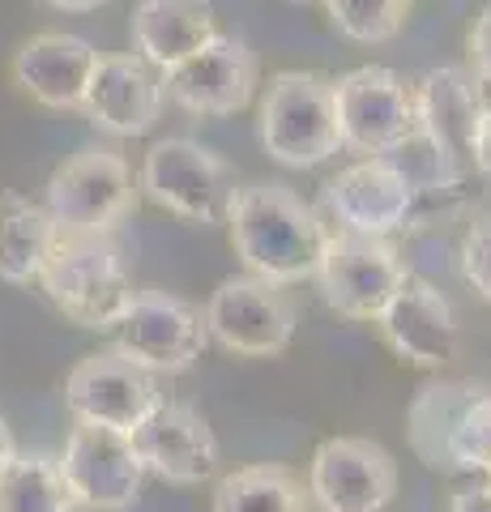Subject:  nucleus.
<instances>
[{"label":"nucleus","mask_w":491,"mask_h":512,"mask_svg":"<svg viewBox=\"0 0 491 512\" xmlns=\"http://www.w3.org/2000/svg\"><path fill=\"white\" fill-rule=\"evenodd\" d=\"M483 103V82L462 64L432 69L415 86V133L385 158L402 167L419 197L423 192L462 188L466 171L474 167L470 141L474 124L483 116Z\"/></svg>","instance_id":"nucleus-1"},{"label":"nucleus","mask_w":491,"mask_h":512,"mask_svg":"<svg viewBox=\"0 0 491 512\" xmlns=\"http://www.w3.org/2000/svg\"><path fill=\"white\" fill-rule=\"evenodd\" d=\"M223 222L231 231V248L244 261L248 274L278 286L312 278L329 235L321 214L304 205L299 192L274 180L235 188Z\"/></svg>","instance_id":"nucleus-2"},{"label":"nucleus","mask_w":491,"mask_h":512,"mask_svg":"<svg viewBox=\"0 0 491 512\" xmlns=\"http://www.w3.org/2000/svg\"><path fill=\"white\" fill-rule=\"evenodd\" d=\"M35 282L73 325L94 329V333L112 329V320L133 295L129 269H124L120 244L112 235L60 231V227H56L52 252L43 256V269Z\"/></svg>","instance_id":"nucleus-3"},{"label":"nucleus","mask_w":491,"mask_h":512,"mask_svg":"<svg viewBox=\"0 0 491 512\" xmlns=\"http://www.w3.org/2000/svg\"><path fill=\"white\" fill-rule=\"evenodd\" d=\"M261 146L282 167H321L342 150L334 82L321 73H278L261 99Z\"/></svg>","instance_id":"nucleus-4"},{"label":"nucleus","mask_w":491,"mask_h":512,"mask_svg":"<svg viewBox=\"0 0 491 512\" xmlns=\"http://www.w3.org/2000/svg\"><path fill=\"white\" fill-rule=\"evenodd\" d=\"M112 350L154 376H176L188 372L210 346V329H205V312L184 303L167 291H133L129 303L107 329Z\"/></svg>","instance_id":"nucleus-5"},{"label":"nucleus","mask_w":491,"mask_h":512,"mask_svg":"<svg viewBox=\"0 0 491 512\" xmlns=\"http://www.w3.org/2000/svg\"><path fill=\"white\" fill-rule=\"evenodd\" d=\"M316 286L325 303L346 320H376L393 291L410 278L402 252L385 235L359 231H329L321 261H316Z\"/></svg>","instance_id":"nucleus-6"},{"label":"nucleus","mask_w":491,"mask_h":512,"mask_svg":"<svg viewBox=\"0 0 491 512\" xmlns=\"http://www.w3.org/2000/svg\"><path fill=\"white\" fill-rule=\"evenodd\" d=\"M43 205L60 231L112 235L137 210L133 171L116 150L86 146L52 171Z\"/></svg>","instance_id":"nucleus-7"},{"label":"nucleus","mask_w":491,"mask_h":512,"mask_svg":"<svg viewBox=\"0 0 491 512\" xmlns=\"http://www.w3.org/2000/svg\"><path fill=\"white\" fill-rule=\"evenodd\" d=\"M137 184L158 210L176 214L184 222H197V227L223 222L227 201L235 192L231 167L193 137H167L150 146Z\"/></svg>","instance_id":"nucleus-8"},{"label":"nucleus","mask_w":491,"mask_h":512,"mask_svg":"<svg viewBox=\"0 0 491 512\" xmlns=\"http://www.w3.org/2000/svg\"><path fill=\"white\" fill-rule=\"evenodd\" d=\"M205 329L231 355L269 359L282 355L295 338V303L278 282H265L244 269L218 282V291L205 303Z\"/></svg>","instance_id":"nucleus-9"},{"label":"nucleus","mask_w":491,"mask_h":512,"mask_svg":"<svg viewBox=\"0 0 491 512\" xmlns=\"http://www.w3.org/2000/svg\"><path fill=\"white\" fill-rule=\"evenodd\" d=\"M338 137L355 154H393L415 133V86L393 69L363 64L334 82Z\"/></svg>","instance_id":"nucleus-10"},{"label":"nucleus","mask_w":491,"mask_h":512,"mask_svg":"<svg viewBox=\"0 0 491 512\" xmlns=\"http://www.w3.org/2000/svg\"><path fill=\"white\" fill-rule=\"evenodd\" d=\"M321 210L329 214V222H334L338 231L393 239L398 231L415 227L419 192L393 158L372 154V158H363V163L338 171L334 180H325Z\"/></svg>","instance_id":"nucleus-11"},{"label":"nucleus","mask_w":491,"mask_h":512,"mask_svg":"<svg viewBox=\"0 0 491 512\" xmlns=\"http://www.w3.org/2000/svg\"><path fill=\"white\" fill-rule=\"evenodd\" d=\"M60 470L77 500L99 512L133 508L141 483H146V466L137 457L133 436L99 423H77L69 431L65 448H60Z\"/></svg>","instance_id":"nucleus-12"},{"label":"nucleus","mask_w":491,"mask_h":512,"mask_svg":"<svg viewBox=\"0 0 491 512\" xmlns=\"http://www.w3.org/2000/svg\"><path fill=\"white\" fill-rule=\"evenodd\" d=\"M308 491L325 512H385L398 495V461L363 436L321 440L308 466Z\"/></svg>","instance_id":"nucleus-13"},{"label":"nucleus","mask_w":491,"mask_h":512,"mask_svg":"<svg viewBox=\"0 0 491 512\" xmlns=\"http://www.w3.org/2000/svg\"><path fill=\"white\" fill-rule=\"evenodd\" d=\"M163 99L180 103L193 116H235L257 90V56L235 35H214L193 56L163 69Z\"/></svg>","instance_id":"nucleus-14"},{"label":"nucleus","mask_w":491,"mask_h":512,"mask_svg":"<svg viewBox=\"0 0 491 512\" xmlns=\"http://www.w3.org/2000/svg\"><path fill=\"white\" fill-rule=\"evenodd\" d=\"M158 402L163 393L154 384V372L124 359L120 350H94V355L77 359L65 376V406L77 423L133 431Z\"/></svg>","instance_id":"nucleus-15"},{"label":"nucleus","mask_w":491,"mask_h":512,"mask_svg":"<svg viewBox=\"0 0 491 512\" xmlns=\"http://www.w3.org/2000/svg\"><path fill=\"white\" fill-rule=\"evenodd\" d=\"M137 457L146 474L171 487H197L218 470V440L210 419L188 402H158L133 431Z\"/></svg>","instance_id":"nucleus-16"},{"label":"nucleus","mask_w":491,"mask_h":512,"mask_svg":"<svg viewBox=\"0 0 491 512\" xmlns=\"http://www.w3.org/2000/svg\"><path fill=\"white\" fill-rule=\"evenodd\" d=\"M385 346L410 367H445L457 350V320L453 303L432 282L410 274L393 299L372 320Z\"/></svg>","instance_id":"nucleus-17"},{"label":"nucleus","mask_w":491,"mask_h":512,"mask_svg":"<svg viewBox=\"0 0 491 512\" xmlns=\"http://www.w3.org/2000/svg\"><path fill=\"white\" fill-rule=\"evenodd\" d=\"M82 111L94 128L112 137H141L163 116V82L154 77V64H146L137 52L99 56Z\"/></svg>","instance_id":"nucleus-18"},{"label":"nucleus","mask_w":491,"mask_h":512,"mask_svg":"<svg viewBox=\"0 0 491 512\" xmlns=\"http://www.w3.org/2000/svg\"><path fill=\"white\" fill-rule=\"evenodd\" d=\"M94 64H99L94 43H86L82 35H65V30H43L13 52V82L43 107L82 111Z\"/></svg>","instance_id":"nucleus-19"},{"label":"nucleus","mask_w":491,"mask_h":512,"mask_svg":"<svg viewBox=\"0 0 491 512\" xmlns=\"http://www.w3.org/2000/svg\"><path fill=\"white\" fill-rule=\"evenodd\" d=\"M129 35L137 56L154 69H171L218 35L210 0H141L133 9Z\"/></svg>","instance_id":"nucleus-20"},{"label":"nucleus","mask_w":491,"mask_h":512,"mask_svg":"<svg viewBox=\"0 0 491 512\" xmlns=\"http://www.w3.org/2000/svg\"><path fill=\"white\" fill-rule=\"evenodd\" d=\"M483 384L474 380H427L406 406V444L427 470L449 474V436L462 410L479 397Z\"/></svg>","instance_id":"nucleus-21"},{"label":"nucleus","mask_w":491,"mask_h":512,"mask_svg":"<svg viewBox=\"0 0 491 512\" xmlns=\"http://www.w3.org/2000/svg\"><path fill=\"white\" fill-rule=\"evenodd\" d=\"M56 222L47 205L22 197L13 188H0V282L26 286L39 278L43 256L52 252Z\"/></svg>","instance_id":"nucleus-22"},{"label":"nucleus","mask_w":491,"mask_h":512,"mask_svg":"<svg viewBox=\"0 0 491 512\" xmlns=\"http://www.w3.org/2000/svg\"><path fill=\"white\" fill-rule=\"evenodd\" d=\"M214 512H312V491L291 466L252 461L218 478Z\"/></svg>","instance_id":"nucleus-23"},{"label":"nucleus","mask_w":491,"mask_h":512,"mask_svg":"<svg viewBox=\"0 0 491 512\" xmlns=\"http://www.w3.org/2000/svg\"><path fill=\"white\" fill-rule=\"evenodd\" d=\"M0 512H86V504L73 495L60 457L18 448L0 470Z\"/></svg>","instance_id":"nucleus-24"},{"label":"nucleus","mask_w":491,"mask_h":512,"mask_svg":"<svg viewBox=\"0 0 491 512\" xmlns=\"http://www.w3.org/2000/svg\"><path fill=\"white\" fill-rule=\"evenodd\" d=\"M334 30L355 43H389L410 18L415 0H321Z\"/></svg>","instance_id":"nucleus-25"},{"label":"nucleus","mask_w":491,"mask_h":512,"mask_svg":"<svg viewBox=\"0 0 491 512\" xmlns=\"http://www.w3.org/2000/svg\"><path fill=\"white\" fill-rule=\"evenodd\" d=\"M449 466L462 474L491 470V384H483L479 397L457 419L449 436Z\"/></svg>","instance_id":"nucleus-26"},{"label":"nucleus","mask_w":491,"mask_h":512,"mask_svg":"<svg viewBox=\"0 0 491 512\" xmlns=\"http://www.w3.org/2000/svg\"><path fill=\"white\" fill-rule=\"evenodd\" d=\"M462 274L474 295L491 303V218L470 222V231L462 235Z\"/></svg>","instance_id":"nucleus-27"},{"label":"nucleus","mask_w":491,"mask_h":512,"mask_svg":"<svg viewBox=\"0 0 491 512\" xmlns=\"http://www.w3.org/2000/svg\"><path fill=\"white\" fill-rule=\"evenodd\" d=\"M466 52H470V73L491 86V0L483 5L479 18H474V26H470Z\"/></svg>","instance_id":"nucleus-28"},{"label":"nucleus","mask_w":491,"mask_h":512,"mask_svg":"<svg viewBox=\"0 0 491 512\" xmlns=\"http://www.w3.org/2000/svg\"><path fill=\"white\" fill-rule=\"evenodd\" d=\"M470 158H474V171L491 180V103H483V116H479V124H474Z\"/></svg>","instance_id":"nucleus-29"},{"label":"nucleus","mask_w":491,"mask_h":512,"mask_svg":"<svg viewBox=\"0 0 491 512\" xmlns=\"http://www.w3.org/2000/svg\"><path fill=\"white\" fill-rule=\"evenodd\" d=\"M449 512H491V487H487V483H479V487H462V491H453Z\"/></svg>","instance_id":"nucleus-30"},{"label":"nucleus","mask_w":491,"mask_h":512,"mask_svg":"<svg viewBox=\"0 0 491 512\" xmlns=\"http://www.w3.org/2000/svg\"><path fill=\"white\" fill-rule=\"evenodd\" d=\"M43 5L65 9V13H94V9H103L107 0H43Z\"/></svg>","instance_id":"nucleus-31"},{"label":"nucleus","mask_w":491,"mask_h":512,"mask_svg":"<svg viewBox=\"0 0 491 512\" xmlns=\"http://www.w3.org/2000/svg\"><path fill=\"white\" fill-rule=\"evenodd\" d=\"M13 453H18V444H13V431H9V423H5V414H0V470L13 461Z\"/></svg>","instance_id":"nucleus-32"},{"label":"nucleus","mask_w":491,"mask_h":512,"mask_svg":"<svg viewBox=\"0 0 491 512\" xmlns=\"http://www.w3.org/2000/svg\"><path fill=\"white\" fill-rule=\"evenodd\" d=\"M483 483H487V487H491V470H483Z\"/></svg>","instance_id":"nucleus-33"},{"label":"nucleus","mask_w":491,"mask_h":512,"mask_svg":"<svg viewBox=\"0 0 491 512\" xmlns=\"http://www.w3.org/2000/svg\"><path fill=\"white\" fill-rule=\"evenodd\" d=\"M291 5H312V0H291Z\"/></svg>","instance_id":"nucleus-34"}]
</instances>
